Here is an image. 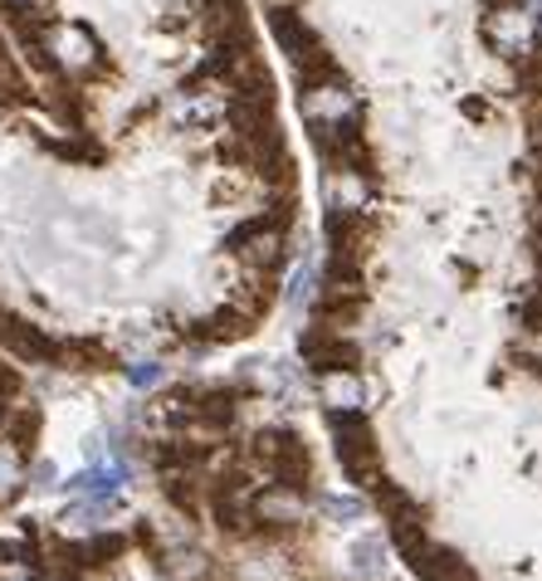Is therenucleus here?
<instances>
[{
  "label": "nucleus",
  "instance_id": "nucleus-3",
  "mask_svg": "<svg viewBox=\"0 0 542 581\" xmlns=\"http://www.w3.org/2000/svg\"><path fill=\"white\" fill-rule=\"evenodd\" d=\"M484 44H489L499 60H528V54L542 44V20L533 10L523 6V0H503V6H489V15H484Z\"/></svg>",
  "mask_w": 542,
  "mask_h": 581
},
{
  "label": "nucleus",
  "instance_id": "nucleus-24",
  "mask_svg": "<svg viewBox=\"0 0 542 581\" xmlns=\"http://www.w3.org/2000/svg\"><path fill=\"white\" fill-rule=\"evenodd\" d=\"M0 6H6V15H44L50 0H0Z\"/></svg>",
  "mask_w": 542,
  "mask_h": 581
},
{
  "label": "nucleus",
  "instance_id": "nucleus-30",
  "mask_svg": "<svg viewBox=\"0 0 542 581\" xmlns=\"http://www.w3.org/2000/svg\"><path fill=\"white\" fill-rule=\"evenodd\" d=\"M303 0H264V10H299Z\"/></svg>",
  "mask_w": 542,
  "mask_h": 581
},
{
  "label": "nucleus",
  "instance_id": "nucleus-8",
  "mask_svg": "<svg viewBox=\"0 0 542 581\" xmlns=\"http://www.w3.org/2000/svg\"><path fill=\"white\" fill-rule=\"evenodd\" d=\"M254 318L245 313L240 303H230V308H216L210 318H200V323H191L186 333L196 337V342H206V347H230V342H240V337H250L254 333Z\"/></svg>",
  "mask_w": 542,
  "mask_h": 581
},
{
  "label": "nucleus",
  "instance_id": "nucleus-18",
  "mask_svg": "<svg viewBox=\"0 0 542 581\" xmlns=\"http://www.w3.org/2000/svg\"><path fill=\"white\" fill-rule=\"evenodd\" d=\"M162 494H166V498H172V504H176L181 513H186V518H196V513H200V498H196V484H191V478H186V474H166V478H162Z\"/></svg>",
  "mask_w": 542,
  "mask_h": 581
},
{
  "label": "nucleus",
  "instance_id": "nucleus-33",
  "mask_svg": "<svg viewBox=\"0 0 542 581\" xmlns=\"http://www.w3.org/2000/svg\"><path fill=\"white\" fill-rule=\"evenodd\" d=\"M54 581H78L74 572H54Z\"/></svg>",
  "mask_w": 542,
  "mask_h": 581
},
{
  "label": "nucleus",
  "instance_id": "nucleus-21",
  "mask_svg": "<svg viewBox=\"0 0 542 581\" xmlns=\"http://www.w3.org/2000/svg\"><path fill=\"white\" fill-rule=\"evenodd\" d=\"M523 327H528V333H542V279L533 283V293L523 299Z\"/></svg>",
  "mask_w": 542,
  "mask_h": 581
},
{
  "label": "nucleus",
  "instance_id": "nucleus-1",
  "mask_svg": "<svg viewBox=\"0 0 542 581\" xmlns=\"http://www.w3.org/2000/svg\"><path fill=\"white\" fill-rule=\"evenodd\" d=\"M323 420L333 430V454L343 464V474L353 484H371L381 474V444H377L371 420L361 416V406H327Z\"/></svg>",
  "mask_w": 542,
  "mask_h": 581
},
{
  "label": "nucleus",
  "instance_id": "nucleus-32",
  "mask_svg": "<svg viewBox=\"0 0 542 581\" xmlns=\"http://www.w3.org/2000/svg\"><path fill=\"white\" fill-rule=\"evenodd\" d=\"M518 362H523V367H528V372H533L538 381H542V357H518Z\"/></svg>",
  "mask_w": 542,
  "mask_h": 581
},
{
  "label": "nucleus",
  "instance_id": "nucleus-28",
  "mask_svg": "<svg viewBox=\"0 0 542 581\" xmlns=\"http://www.w3.org/2000/svg\"><path fill=\"white\" fill-rule=\"evenodd\" d=\"M459 108H465V118H489V108H484L479 98H465V103H459Z\"/></svg>",
  "mask_w": 542,
  "mask_h": 581
},
{
  "label": "nucleus",
  "instance_id": "nucleus-20",
  "mask_svg": "<svg viewBox=\"0 0 542 581\" xmlns=\"http://www.w3.org/2000/svg\"><path fill=\"white\" fill-rule=\"evenodd\" d=\"M523 137H528V157L542 162V98H528V112H523Z\"/></svg>",
  "mask_w": 542,
  "mask_h": 581
},
{
  "label": "nucleus",
  "instance_id": "nucleus-6",
  "mask_svg": "<svg viewBox=\"0 0 542 581\" xmlns=\"http://www.w3.org/2000/svg\"><path fill=\"white\" fill-rule=\"evenodd\" d=\"M0 342L20 362H35V367H59V357H64V337L44 333L40 323H30L20 313H0Z\"/></svg>",
  "mask_w": 542,
  "mask_h": 581
},
{
  "label": "nucleus",
  "instance_id": "nucleus-10",
  "mask_svg": "<svg viewBox=\"0 0 542 581\" xmlns=\"http://www.w3.org/2000/svg\"><path fill=\"white\" fill-rule=\"evenodd\" d=\"M303 504H308V494L279 484V478H269L264 488H254V494H250V513H254V518H269V523H299Z\"/></svg>",
  "mask_w": 542,
  "mask_h": 581
},
{
  "label": "nucleus",
  "instance_id": "nucleus-31",
  "mask_svg": "<svg viewBox=\"0 0 542 581\" xmlns=\"http://www.w3.org/2000/svg\"><path fill=\"white\" fill-rule=\"evenodd\" d=\"M10 470H15V460H10V454L0 450V484H6V478H10Z\"/></svg>",
  "mask_w": 542,
  "mask_h": 581
},
{
  "label": "nucleus",
  "instance_id": "nucleus-17",
  "mask_svg": "<svg viewBox=\"0 0 542 581\" xmlns=\"http://www.w3.org/2000/svg\"><path fill=\"white\" fill-rule=\"evenodd\" d=\"M353 567L367 581H377V577H387V562H381V538H361L353 542Z\"/></svg>",
  "mask_w": 542,
  "mask_h": 581
},
{
  "label": "nucleus",
  "instance_id": "nucleus-15",
  "mask_svg": "<svg viewBox=\"0 0 542 581\" xmlns=\"http://www.w3.org/2000/svg\"><path fill=\"white\" fill-rule=\"evenodd\" d=\"M0 430H6V440L15 444V450H30L40 435V410L35 406H10L0 410Z\"/></svg>",
  "mask_w": 542,
  "mask_h": 581
},
{
  "label": "nucleus",
  "instance_id": "nucleus-14",
  "mask_svg": "<svg viewBox=\"0 0 542 581\" xmlns=\"http://www.w3.org/2000/svg\"><path fill=\"white\" fill-rule=\"evenodd\" d=\"M371 504H377L381 508V518H411V513H421V508H415V498L411 494H405V488H397V478H387V474H377V478H371Z\"/></svg>",
  "mask_w": 542,
  "mask_h": 581
},
{
  "label": "nucleus",
  "instance_id": "nucleus-4",
  "mask_svg": "<svg viewBox=\"0 0 542 581\" xmlns=\"http://www.w3.org/2000/svg\"><path fill=\"white\" fill-rule=\"evenodd\" d=\"M299 352H303V362H308V372H313V376L361 372V347H357L353 337L337 333L333 323H318V318H313V327H303Z\"/></svg>",
  "mask_w": 542,
  "mask_h": 581
},
{
  "label": "nucleus",
  "instance_id": "nucleus-16",
  "mask_svg": "<svg viewBox=\"0 0 542 581\" xmlns=\"http://www.w3.org/2000/svg\"><path fill=\"white\" fill-rule=\"evenodd\" d=\"M74 488H84V494H98V498H108L112 488H122L128 484V464H88L78 478H69Z\"/></svg>",
  "mask_w": 542,
  "mask_h": 581
},
{
  "label": "nucleus",
  "instance_id": "nucleus-13",
  "mask_svg": "<svg viewBox=\"0 0 542 581\" xmlns=\"http://www.w3.org/2000/svg\"><path fill=\"white\" fill-rule=\"evenodd\" d=\"M387 532H391V547L401 552V562H405V567H415V562L425 557V547H431V532H425L421 513H411V518H391V523H387Z\"/></svg>",
  "mask_w": 542,
  "mask_h": 581
},
{
  "label": "nucleus",
  "instance_id": "nucleus-12",
  "mask_svg": "<svg viewBox=\"0 0 542 581\" xmlns=\"http://www.w3.org/2000/svg\"><path fill=\"white\" fill-rule=\"evenodd\" d=\"M411 577H415V581H484V577L465 562V557L455 552V547H440V542L425 547V557L411 567Z\"/></svg>",
  "mask_w": 542,
  "mask_h": 581
},
{
  "label": "nucleus",
  "instance_id": "nucleus-26",
  "mask_svg": "<svg viewBox=\"0 0 542 581\" xmlns=\"http://www.w3.org/2000/svg\"><path fill=\"white\" fill-rule=\"evenodd\" d=\"M0 581H35V572H30V567H20V562H10V572H0Z\"/></svg>",
  "mask_w": 542,
  "mask_h": 581
},
{
  "label": "nucleus",
  "instance_id": "nucleus-27",
  "mask_svg": "<svg viewBox=\"0 0 542 581\" xmlns=\"http://www.w3.org/2000/svg\"><path fill=\"white\" fill-rule=\"evenodd\" d=\"M533 265H538V273H542V215L533 220Z\"/></svg>",
  "mask_w": 542,
  "mask_h": 581
},
{
  "label": "nucleus",
  "instance_id": "nucleus-25",
  "mask_svg": "<svg viewBox=\"0 0 542 581\" xmlns=\"http://www.w3.org/2000/svg\"><path fill=\"white\" fill-rule=\"evenodd\" d=\"M35 484H40V488H54V484H59V470H54L50 460H40V464H35Z\"/></svg>",
  "mask_w": 542,
  "mask_h": 581
},
{
  "label": "nucleus",
  "instance_id": "nucleus-7",
  "mask_svg": "<svg viewBox=\"0 0 542 581\" xmlns=\"http://www.w3.org/2000/svg\"><path fill=\"white\" fill-rule=\"evenodd\" d=\"M269 30H274L279 50L289 54L293 68L308 64V60H318V54H323V40L308 30V20H303L299 10H269Z\"/></svg>",
  "mask_w": 542,
  "mask_h": 581
},
{
  "label": "nucleus",
  "instance_id": "nucleus-9",
  "mask_svg": "<svg viewBox=\"0 0 542 581\" xmlns=\"http://www.w3.org/2000/svg\"><path fill=\"white\" fill-rule=\"evenodd\" d=\"M128 552V538L122 532H104L94 528V538H78V542H64L59 557L69 562V572H84V567H108Z\"/></svg>",
  "mask_w": 542,
  "mask_h": 581
},
{
  "label": "nucleus",
  "instance_id": "nucleus-19",
  "mask_svg": "<svg viewBox=\"0 0 542 581\" xmlns=\"http://www.w3.org/2000/svg\"><path fill=\"white\" fill-rule=\"evenodd\" d=\"M108 513H112V504L94 494L88 504H69V508H64V523H69V528H98V523H104Z\"/></svg>",
  "mask_w": 542,
  "mask_h": 581
},
{
  "label": "nucleus",
  "instance_id": "nucleus-2",
  "mask_svg": "<svg viewBox=\"0 0 542 581\" xmlns=\"http://www.w3.org/2000/svg\"><path fill=\"white\" fill-rule=\"evenodd\" d=\"M250 454L279 478V484L299 488V494H313V454H308V444H303V435L293 426H264L254 435Z\"/></svg>",
  "mask_w": 542,
  "mask_h": 581
},
{
  "label": "nucleus",
  "instance_id": "nucleus-11",
  "mask_svg": "<svg viewBox=\"0 0 542 581\" xmlns=\"http://www.w3.org/2000/svg\"><path fill=\"white\" fill-rule=\"evenodd\" d=\"M299 108L308 122H333L343 118V112H353V88H347V78H337V84H318V88H299Z\"/></svg>",
  "mask_w": 542,
  "mask_h": 581
},
{
  "label": "nucleus",
  "instance_id": "nucleus-5",
  "mask_svg": "<svg viewBox=\"0 0 542 581\" xmlns=\"http://www.w3.org/2000/svg\"><path fill=\"white\" fill-rule=\"evenodd\" d=\"M44 50H50V60L59 64V74L69 68V74H88V68L104 64V44H98V34L88 25H74V20H59V25L44 30Z\"/></svg>",
  "mask_w": 542,
  "mask_h": 581
},
{
  "label": "nucleus",
  "instance_id": "nucleus-29",
  "mask_svg": "<svg viewBox=\"0 0 542 581\" xmlns=\"http://www.w3.org/2000/svg\"><path fill=\"white\" fill-rule=\"evenodd\" d=\"M533 201H538V215H542V162H533Z\"/></svg>",
  "mask_w": 542,
  "mask_h": 581
},
{
  "label": "nucleus",
  "instance_id": "nucleus-23",
  "mask_svg": "<svg viewBox=\"0 0 542 581\" xmlns=\"http://www.w3.org/2000/svg\"><path fill=\"white\" fill-rule=\"evenodd\" d=\"M327 513H337V523H353L361 513V498H323Z\"/></svg>",
  "mask_w": 542,
  "mask_h": 581
},
{
  "label": "nucleus",
  "instance_id": "nucleus-22",
  "mask_svg": "<svg viewBox=\"0 0 542 581\" xmlns=\"http://www.w3.org/2000/svg\"><path fill=\"white\" fill-rule=\"evenodd\" d=\"M162 362H138V367H128V381L132 386H142V391H147V386H156V381H162Z\"/></svg>",
  "mask_w": 542,
  "mask_h": 581
},
{
  "label": "nucleus",
  "instance_id": "nucleus-34",
  "mask_svg": "<svg viewBox=\"0 0 542 581\" xmlns=\"http://www.w3.org/2000/svg\"><path fill=\"white\" fill-rule=\"evenodd\" d=\"M484 6H503V0H484Z\"/></svg>",
  "mask_w": 542,
  "mask_h": 581
}]
</instances>
